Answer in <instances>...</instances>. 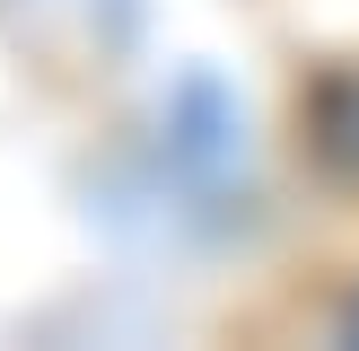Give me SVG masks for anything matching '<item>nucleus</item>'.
I'll return each instance as SVG.
<instances>
[{
    "instance_id": "obj_1",
    "label": "nucleus",
    "mask_w": 359,
    "mask_h": 351,
    "mask_svg": "<svg viewBox=\"0 0 359 351\" xmlns=\"http://www.w3.org/2000/svg\"><path fill=\"white\" fill-rule=\"evenodd\" d=\"M307 150L325 158L333 176H351V185H359V70L316 79V97H307Z\"/></svg>"
},
{
    "instance_id": "obj_2",
    "label": "nucleus",
    "mask_w": 359,
    "mask_h": 351,
    "mask_svg": "<svg viewBox=\"0 0 359 351\" xmlns=\"http://www.w3.org/2000/svg\"><path fill=\"white\" fill-rule=\"evenodd\" d=\"M351 343H359V307H351Z\"/></svg>"
}]
</instances>
